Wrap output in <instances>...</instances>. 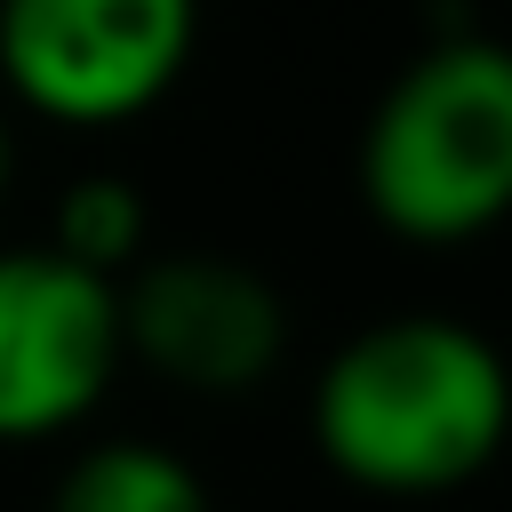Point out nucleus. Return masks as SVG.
I'll return each mask as SVG.
<instances>
[{"label":"nucleus","mask_w":512,"mask_h":512,"mask_svg":"<svg viewBox=\"0 0 512 512\" xmlns=\"http://www.w3.org/2000/svg\"><path fill=\"white\" fill-rule=\"evenodd\" d=\"M512 424L504 352L448 312H400L352 328L312 376L320 464L384 504H432L472 488Z\"/></svg>","instance_id":"nucleus-1"},{"label":"nucleus","mask_w":512,"mask_h":512,"mask_svg":"<svg viewBox=\"0 0 512 512\" xmlns=\"http://www.w3.org/2000/svg\"><path fill=\"white\" fill-rule=\"evenodd\" d=\"M360 208L408 248H464L512 208V56L480 32L392 72L360 128Z\"/></svg>","instance_id":"nucleus-2"},{"label":"nucleus","mask_w":512,"mask_h":512,"mask_svg":"<svg viewBox=\"0 0 512 512\" xmlns=\"http://www.w3.org/2000/svg\"><path fill=\"white\" fill-rule=\"evenodd\" d=\"M200 48V0H0V88L56 128L144 120Z\"/></svg>","instance_id":"nucleus-3"},{"label":"nucleus","mask_w":512,"mask_h":512,"mask_svg":"<svg viewBox=\"0 0 512 512\" xmlns=\"http://www.w3.org/2000/svg\"><path fill=\"white\" fill-rule=\"evenodd\" d=\"M120 368V280L48 240L0 248V448L64 440L104 408Z\"/></svg>","instance_id":"nucleus-4"},{"label":"nucleus","mask_w":512,"mask_h":512,"mask_svg":"<svg viewBox=\"0 0 512 512\" xmlns=\"http://www.w3.org/2000/svg\"><path fill=\"white\" fill-rule=\"evenodd\" d=\"M120 352L184 392H248L288 352V304L240 256H136L120 272Z\"/></svg>","instance_id":"nucleus-5"},{"label":"nucleus","mask_w":512,"mask_h":512,"mask_svg":"<svg viewBox=\"0 0 512 512\" xmlns=\"http://www.w3.org/2000/svg\"><path fill=\"white\" fill-rule=\"evenodd\" d=\"M48 512H216L192 456L160 440H96L64 464Z\"/></svg>","instance_id":"nucleus-6"},{"label":"nucleus","mask_w":512,"mask_h":512,"mask_svg":"<svg viewBox=\"0 0 512 512\" xmlns=\"http://www.w3.org/2000/svg\"><path fill=\"white\" fill-rule=\"evenodd\" d=\"M144 232H152V208H144V192L120 168L72 176L56 192V216H48V248L72 256V264H88V272H104V280H120L144 256Z\"/></svg>","instance_id":"nucleus-7"},{"label":"nucleus","mask_w":512,"mask_h":512,"mask_svg":"<svg viewBox=\"0 0 512 512\" xmlns=\"http://www.w3.org/2000/svg\"><path fill=\"white\" fill-rule=\"evenodd\" d=\"M8 176H16V144H8V120H0V200H8Z\"/></svg>","instance_id":"nucleus-8"}]
</instances>
